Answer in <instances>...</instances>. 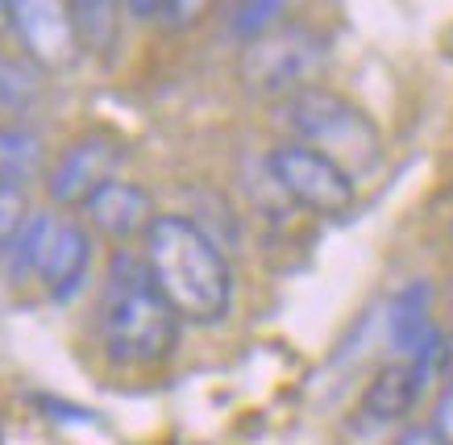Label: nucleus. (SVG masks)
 <instances>
[{
	"label": "nucleus",
	"instance_id": "15",
	"mask_svg": "<svg viewBox=\"0 0 453 445\" xmlns=\"http://www.w3.org/2000/svg\"><path fill=\"white\" fill-rule=\"evenodd\" d=\"M283 13H288V4H279V0H250V4L229 9V29L237 38L254 42V38H266L271 29H279Z\"/></svg>",
	"mask_w": 453,
	"mask_h": 445
},
{
	"label": "nucleus",
	"instance_id": "11",
	"mask_svg": "<svg viewBox=\"0 0 453 445\" xmlns=\"http://www.w3.org/2000/svg\"><path fill=\"white\" fill-rule=\"evenodd\" d=\"M387 334H391V346L399 349V358H420L437 341L441 329L433 320V288L428 283H408L395 295L391 317H387Z\"/></svg>",
	"mask_w": 453,
	"mask_h": 445
},
{
	"label": "nucleus",
	"instance_id": "3",
	"mask_svg": "<svg viewBox=\"0 0 453 445\" xmlns=\"http://www.w3.org/2000/svg\"><path fill=\"white\" fill-rule=\"evenodd\" d=\"M279 117L296 134V142L329 154L354 180L366 175L383 154V142H379V129L371 117L329 88H303V92L288 96L279 104Z\"/></svg>",
	"mask_w": 453,
	"mask_h": 445
},
{
	"label": "nucleus",
	"instance_id": "10",
	"mask_svg": "<svg viewBox=\"0 0 453 445\" xmlns=\"http://www.w3.org/2000/svg\"><path fill=\"white\" fill-rule=\"evenodd\" d=\"M425 387H428V379L420 375L416 362H408V358L383 362L374 371V379L366 383V391H362V417L374 420V425H399L420 403Z\"/></svg>",
	"mask_w": 453,
	"mask_h": 445
},
{
	"label": "nucleus",
	"instance_id": "9",
	"mask_svg": "<svg viewBox=\"0 0 453 445\" xmlns=\"http://www.w3.org/2000/svg\"><path fill=\"white\" fill-rule=\"evenodd\" d=\"M88 266H92V234L83 229L80 221H58L50 225V237L42 246V258H38V279L50 300H71V295L83 288L88 279Z\"/></svg>",
	"mask_w": 453,
	"mask_h": 445
},
{
	"label": "nucleus",
	"instance_id": "4",
	"mask_svg": "<svg viewBox=\"0 0 453 445\" xmlns=\"http://www.w3.org/2000/svg\"><path fill=\"white\" fill-rule=\"evenodd\" d=\"M325 67H329V38L308 26H279L242 50V80L258 96L288 100L303 88H316Z\"/></svg>",
	"mask_w": 453,
	"mask_h": 445
},
{
	"label": "nucleus",
	"instance_id": "8",
	"mask_svg": "<svg viewBox=\"0 0 453 445\" xmlns=\"http://www.w3.org/2000/svg\"><path fill=\"white\" fill-rule=\"evenodd\" d=\"M83 217L96 229L100 237L109 242H129V237H146L150 225L158 221L154 212V196L134 180H112L104 183L88 204H83Z\"/></svg>",
	"mask_w": 453,
	"mask_h": 445
},
{
	"label": "nucleus",
	"instance_id": "14",
	"mask_svg": "<svg viewBox=\"0 0 453 445\" xmlns=\"http://www.w3.org/2000/svg\"><path fill=\"white\" fill-rule=\"evenodd\" d=\"M50 225H55L50 212H29V221L21 225V234L13 237V246H9V275H13L17 283L26 275H38V258H42L46 237H50Z\"/></svg>",
	"mask_w": 453,
	"mask_h": 445
},
{
	"label": "nucleus",
	"instance_id": "12",
	"mask_svg": "<svg viewBox=\"0 0 453 445\" xmlns=\"http://www.w3.org/2000/svg\"><path fill=\"white\" fill-rule=\"evenodd\" d=\"M42 167V142L26 129H0V192L26 188Z\"/></svg>",
	"mask_w": 453,
	"mask_h": 445
},
{
	"label": "nucleus",
	"instance_id": "13",
	"mask_svg": "<svg viewBox=\"0 0 453 445\" xmlns=\"http://www.w3.org/2000/svg\"><path fill=\"white\" fill-rule=\"evenodd\" d=\"M71 21H75V34H80L83 50H109L117 42V4L109 0H80L71 4Z\"/></svg>",
	"mask_w": 453,
	"mask_h": 445
},
{
	"label": "nucleus",
	"instance_id": "1",
	"mask_svg": "<svg viewBox=\"0 0 453 445\" xmlns=\"http://www.w3.org/2000/svg\"><path fill=\"white\" fill-rule=\"evenodd\" d=\"M142 242H146L142 258L179 320L217 325L229 317L234 271L220 246L204 234V225H196L192 217H158Z\"/></svg>",
	"mask_w": 453,
	"mask_h": 445
},
{
	"label": "nucleus",
	"instance_id": "5",
	"mask_svg": "<svg viewBox=\"0 0 453 445\" xmlns=\"http://www.w3.org/2000/svg\"><path fill=\"white\" fill-rule=\"evenodd\" d=\"M271 180L283 188L291 204H300L312 217H342L354 209L357 200V183L345 167H337L329 154L312 150L303 142H283L271 150L266 158Z\"/></svg>",
	"mask_w": 453,
	"mask_h": 445
},
{
	"label": "nucleus",
	"instance_id": "2",
	"mask_svg": "<svg viewBox=\"0 0 453 445\" xmlns=\"http://www.w3.org/2000/svg\"><path fill=\"white\" fill-rule=\"evenodd\" d=\"M100 341L121 366H158L179 341V317L142 254L117 250L100 288Z\"/></svg>",
	"mask_w": 453,
	"mask_h": 445
},
{
	"label": "nucleus",
	"instance_id": "6",
	"mask_svg": "<svg viewBox=\"0 0 453 445\" xmlns=\"http://www.w3.org/2000/svg\"><path fill=\"white\" fill-rule=\"evenodd\" d=\"M9 26H13L17 42L26 46V55L42 71H67L83 55L75 21H71V4L55 0H13L9 4Z\"/></svg>",
	"mask_w": 453,
	"mask_h": 445
},
{
	"label": "nucleus",
	"instance_id": "18",
	"mask_svg": "<svg viewBox=\"0 0 453 445\" xmlns=\"http://www.w3.org/2000/svg\"><path fill=\"white\" fill-rule=\"evenodd\" d=\"M433 433L441 437V445H453V375H449V383L441 387V395H437V403H433Z\"/></svg>",
	"mask_w": 453,
	"mask_h": 445
},
{
	"label": "nucleus",
	"instance_id": "7",
	"mask_svg": "<svg viewBox=\"0 0 453 445\" xmlns=\"http://www.w3.org/2000/svg\"><path fill=\"white\" fill-rule=\"evenodd\" d=\"M117 167H121V146L92 134V138H80L55 163L50 180H46V192L63 209H83L104 183L117 180Z\"/></svg>",
	"mask_w": 453,
	"mask_h": 445
},
{
	"label": "nucleus",
	"instance_id": "19",
	"mask_svg": "<svg viewBox=\"0 0 453 445\" xmlns=\"http://www.w3.org/2000/svg\"><path fill=\"white\" fill-rule=\"evenodd\" d=\"M395 445H441V437L433 433V425H408L395 437Z\"/></svg>",
	"mask_w": 453,
	"mask_h": 445
},
{
	"label": "nucleus",
	"instance_id": "20",
	"mask_svg": "<svg viewBox=\"0 0 453 445\" xmlns=\"http://www.w3.org/2000/svg\"><path fill=\"white\" fill-rule=\"evenodd\" d=\"M9 26V4H4V0H0V29Z\"/></svg>",
	"mask_w": 453,
	"mask_h": 445
},
{
	"label": "nucleus",
	"instance_id": "16",
	"mask_svg": "<svg viewBox=\"0 0 453 445\" xmlns=\"http://www.w3.org/2000/svg\"><path fill=\"white\" fill-rule=\"evenodd\" d=\"M26 221H29L26 188L0 192V258H9V246H13V237L21 234V225Z\"/></svg>",
	"mask_w": 453,
	"mask_h": 445
},
{
	"label": "nucleus",
	"instance_id": "17",
	"mask_svg": "<svg viewBox=\"0 0 453 445\" xmlns=\"http://www.w3.org/2000/svg\"><path fill=\"white\" fill-rule=\"evenodd\" d=\"M34 96V75L17 67V63H4L0 58V100L4 104H21V100Z\"/></svg>",
	"mask_w": 453,
	"mask_h": 445
}]
</instances>
